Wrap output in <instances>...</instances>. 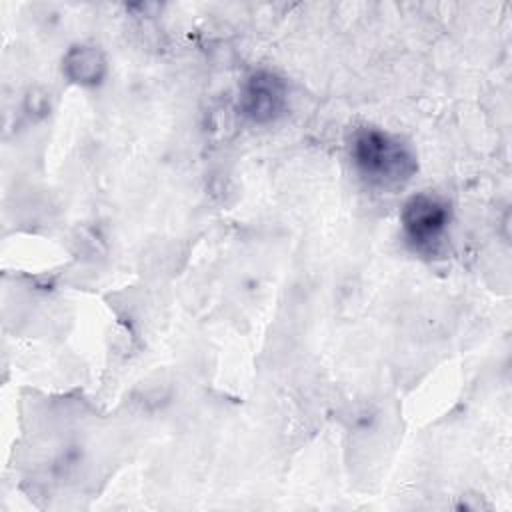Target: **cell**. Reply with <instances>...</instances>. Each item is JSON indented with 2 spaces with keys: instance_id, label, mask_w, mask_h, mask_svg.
Masks as SVG:
<instances>
[{
  "instance_id": "3957f363",
  "label": "cell",
  "mask_w": 512,
  "mask_h": 512,
  "mask_svg": "<svg viewBox=\"0 0 512 512\" xmlns=\"http://www.w3.org/2000/svg\"><path fill=\"white\" fill-rule=\"evenodd\" d=\"M238 112L254 124L276 122L288 106V86L272 70L250 72L238 90Z\"/></svg>"
},
{
  "instance_id": "6da1fadb",
  "label": "cell",
  "mask_w": 512,
  "mask_h": 512,
  "mask_svg": "<svg viewBox=\"0 0 512 512\" xmlns=\"http://www.w3.org/2000/svg\"><path fill=\"white\" fill-rule=\"evenodd\" d=\"M348 156L356 174L376 190L402 188L418 170L412 146L378 126H358L348 136Z\"/></svg>"
},
{
  "instance_id": "7a4b0ae2",
  "label": "cell",
  "mask_w": 512,
  "mask_h": 512,
  "mask_svg": "<svg viewBox=\"0 0 512 512\" xmlns=\"http://www.w3.org/2000/svg\"><path fill=\"white\" fill-rule=\"evenodd\" d=\"M452 222L450 204L434 192L410 196L400 210L402 236L414 252L436 254L448 238Z\"/></svg>"
},
{
  "instance_id": "277c9868",
  "label": "cell",
  "mask_w": 512,
  "mask_h": 512,
  "mask_svg": "<svg viewBox=\"0 0 512 512\" xmlns=\"http://www.w3.org/2000/svg\"><path fill=\"white\" fill-rule=\"evenodd\" d=\"M62 70L68 76V80L80 84V86H98L106 72V56L104 52L94 44H76L72 46L64 58H62Z\"/></svg>"
}]
</instances>
